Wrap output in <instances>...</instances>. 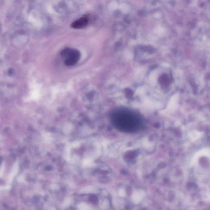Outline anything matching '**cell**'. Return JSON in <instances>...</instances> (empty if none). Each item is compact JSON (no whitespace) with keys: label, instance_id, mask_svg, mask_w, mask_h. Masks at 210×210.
<instances>
[{"label":"cell","instance_id":"7a4b0ae2","mask_svg":"<svg viewBox=\"0 0 210 210\" xmlns=\"http://www.w3.org/2000/svg\"><path fill=\"white\" fill-rule=\"evenodd\" d=\"M89 20L86 18H81L72 23L71 27L75 29H81L86 27Z\"/></svg>","mask_w":210,"mask_h":210},{"label":"cell","instance_id":"6da1fadb","mask_svg":"<svg viewBox=\"0 0 210 210\" xmlns=\"http://www.w3.org/2000/svg\"><path fill=\"white\" fill-rule=\"evenodd\" d=\"M61 55L65 59V64L68 66L76 65L81 56L78 50L69 48H65L62 51Z\"/></svg>","mask_w":210,"mask_h":210},{"label":"cell","instance_id":"3957f363","mask_svg":"<svg viewBox=\"0 0 210 210\" xmlns=\"http://www.w3.org/2000/svg\"><path fill=\"white\" fill-rule=\"evenodd\" d=\"M80 208L81 210H88V206L84 203L80 205Z\"/></svg>","mask_w":210,"mask_h":210}]
</instances>
